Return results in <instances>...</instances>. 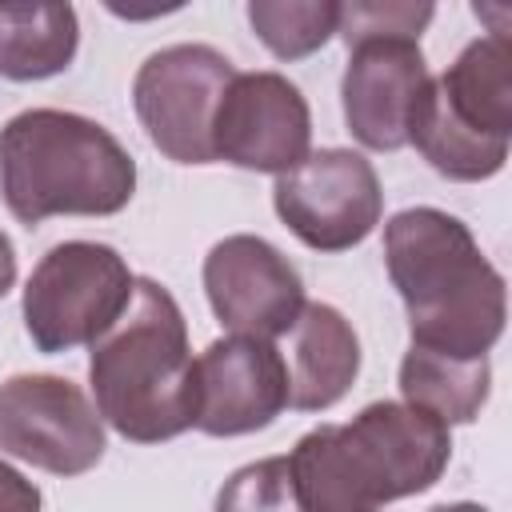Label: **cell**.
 I'll return each instance as SVG.
<instances>
[{
  "label": "cell",
  "mask_w": 512,
  "mask_h": 512,
  "mask_svg": "<svg viewBox=\"0 0 512 512\" xmlns=\"http://www.w3.org/2000/svg\"><path fill=\"white\" fill-rule=\"evenodd\" d=\"M40 504V488L28 476H20L8 460H0V512H40Z\"/></svg>",
  "instance_id": "obj_20"
},
{
  "label": "cell",
  "mask_w": 512,
  "mask_h": 512,
  "mask_svg": "<svg viewBox=\"0 0 512 512\" xmlns=\"http://www.w3.org/2000/svg\"><path fill=\"white\" fill-rule=\"evenodd\" d=\"M512 140V40L488 32L472 40L440 76H428L408 144L448 180H492Z\"/></svg>",
  "instance_id": "obj_5"
},
{
  "label": "cell",
  "mask_w": 512,
  "mask_h": 512,
  "mask_svg": "<svg viewBox=\"0 0 512 512\" xmlns=\"http://www.w3.org/2000/svg\"><path fill=\"white\" fill-rule=\"evenodd\" d=\"M272 208L300 244L316 252H348L380 224L384 188L368 156L352 148H320L276 176Z\"/></svg>",
  "instance_id": "obj_8"
},
{
  "label": "cell",
  "mask_w": 512,
  "mask_h": 512,
  "mask_svg": "<svg viewBox=\"0 0 512 512\" xmlns=\"http://www.w3.org/2000/svg\"><path fill=\"white\" fill-rule=\"evenodd\" d=\"M212 512H308V508L296 492L288 456H264L236 468L220 484Z\"/></svg>",
  "instance_id": "obj_18"
},
{
  "label": "cell",
  "mask_w": 512,
  "mask_h": 512,
  "mask_svg": "<svg viewBox=\"0 0 512 512\" xmlns=\"http://www.w3.org/2000/svg\"><path fill=\"white\" fill-rule=\"evenodd\" d=\"M492 392L488 356L456 360L428 348H408L400 360V396L404 404L436 416L440 424H472Z\"/></svg>",
  "instance_id": "obj_16"
},
{
  "label": "cell",
  "mask_w": 512,
  "mask_h": 512,
  "mask_svg": "<svg viewBox=\"0 0 512 512\" xmlns=\"http://www.w3.org/2000/svg\"><path fill=\"white\" fill-rule=\"evenodd\" d=\"M80 48V20L72 4L0 0V76L28 84L60 76Z\"/></svg>",
  "instance_id": "obj_15"
},
{
  "label": "cell",
  "mask_w": 512,
  "mask_h": 512,
  "mask_svg": "<svg viewBox=\"0 0 512 512\" xmlns=\"http://www.w3.org/2000/svg\"><path fill=\"white\" fill-rule=\"evenodd\" d=\"M428 512H488L484 504H472V500H456V504H436Z\"/></svg>",
  "instance_id": "obj_22"
},
{
  "label": "cell",
  "mask_w": 512,
  "mask_h": 512,
  "mask_svg": "<svg viewBox=\"0 0 512 512\" xmlns=\"http://www.w3.org/2000/svg\"><path fill=\"white\" fill-rule=\"evenodd\" d=\"M288 408L296 412H324L360 376V336L344 320L340 308L324 300H304L296 324L288 328Z\"/></svg>",
  "instance_id": "obj_14"
},
{
  "label": "cell",
  "mask_w": 512,
  "mask_h": 512,
  "mask_svg": "<svg viewBox=\"0 0 512 512\" xmlns=\"http://www.w3.org/2000/svg\"><path fill=\"white\" fill-rule=\"evenodd\" d=\"M136 192V160L96 120L28 108L0 128V196L20 224L48 216H116Z\"/></svg>",
  "instance_id": "obj_4"
},
{
  "label": "cell",
  "mask_w": 512,
  "mask_h": 512,
  "mask_svg": "<svg viewBox=\"0 0 512 512\" xmlns=\"http://www.w3.org/2000/svg\"><path fill=\"white\" fill-rule=\"evenodd\" d=\"M96 412L132 444H160L196 428V360L176 296L136 276L132 304L92 344Z\"/></svg>",
  "instance_id": "obj_3"
},
{
  "label": "cell",
  "mask_w": 512,
  "mask_h": 512,
  "mask_svg": "<svg viewBox=\"0 0 512 512\" xmlns=\"http://www.w3.org/2000/svg\"><path fill=\"white\" fill-rule=\"evenodd\" d=\"M288 408V368L272 340L220 336L196 360V428L248 436Z\"/></svg>",
  "instance_id": "obj_12"
},
{
  "label": "cell",
  "mask_w": 512,
  "mask_h": 512,
  "mask_svg": "<svg viewBox=\"0 0 512 512\" xmlns=\"http://www.w3.org/2000/svg\"><path fill=\"white\" fill-rule=\"evenodd\" d=\"M312 144V108L280 72H236L212 120V152L248 172H292Z\"/></svg>",
  "instance_id": "obj_10"
},
{
  "label": "cell",
  "mask_w": 512,
  "mask_h": 512,
  "mask_svg": "<svg viewBox=\"0 0 512 512\" xmlns=\"http://www.w3.org/2000/svg\"><path fill=\"white\" fill-rule=\"evenodd\" d=\"M452 460L448 424L404 404H364L348 424L304 432L288 456L308 512H380L428 492Z\"/></svg>",
  "instance_id": "obj_2"
},
{
  "label": "cell",
  "mask_w": 512,
  "mask_h": 512,
  "mask_svg": "<svg viewBox=\"0 0 512 512\" xmlns=\"http://www.w3.org/2000/svg\"><path fill=\"white\" fill-rule=\"evenodd\" d=\"M204 292L216 320L232 336L276 340L288 336L304 308V280L296 264L264 236H224L204 256Z\"/></svg>",
  "instance_id": "obj_11"
},
{
  "label": "cell",
  "mask_w": 512,
  "mask_h": 512,
  "mask_svg": "<svg viewBox=\"0 0 512 512\" xmlns=\"http://www.w3.org/2000/svg\"><path fill=\"white\" fill-rule=\"evenodd\" d=\"M136 276L112 244L64 240L40 256L24 284V328L48 356L96 344L132 304Z\"/></svg>",
  "instance_id": "obj_6"
},
{
  "label": "cell",
  "mask_w": 512,
  "mask_h": 512,
  "mask_svg": "<svg viewBox=\"0 0 512 512\" xmlns=\"http://www.w3.org/2000/svg\"><path fill=\"white\" fill-rule=\"evenodd\" d=\"M436 8L432 4H412V0H352L340 4V24L336 32L344 44L360 40H420V32L432 24Z\"/></svg>",
  "instance_id": "obj_19"
},
{
  "label": "cell",
  "mask_w": 512,
  "mask_h": 512,
  "mask_svg": "<svg viewBox=\"0 0 512 512\" xmlns=\"http://www.w3.org/2000/svg\"><path fill=\"white\" fill-rule=\"evenodd\" d=\"M0 452L52 476H80L104 456V420L80 384L20 372L0 384Z\"/></svg>",
  "instance_id": "obj_9"
},
{
  "label": "cell",
  "mask_w": 512,
  "mask_h": 512,
  "mask_svg": "<svg viewBox=\"0 0 512 512\" xmlns=\"http://www.w3.org/2000/svg\"><path fill=\"white\" fill-rule=\"evenodd\" d=\"M428 84L420 40H360L348 48L340 104L348 132L372 152L408 144V120Z\"/></svg>",
  "instance_id": "obj_13"
},
{
  "label": "cell",
  "mask_w": 512,
  "mask_h": 512,
  "mask_svg": "<svg viewBox=\"0 0 512 512\" xmlns=\"http://www.w3.org/2000/svg\"><path fill=\"white\" fill-rule=\"evenodd\" d=\"M236 68L212 44L152 52L132 80V108L148 140L176 164H212V120Z\"/></svg>",
  "instance_id": "obj_7"
},
{
  "label": "cell",
  "mask_w": 512,
  "mask_h": 512,
  "mask_svg": "<svg viewBox=\"0 0 512 512\" xmlns=\"http://www.w3.org/2000/svg\"><path fill=\"white\" fill-rule=\"evenodd\" d=\"M12 284H16V248H12V240L0 232V300L8 296Z\"/></svg>",
  "instance_id": "obj_21"
},
{
  "label": "cell",
  "mask_w": 512,
  "mask_h": 512,
  "mask_svg": "<svg viewBox=\"0 0 512 512\" xmlns=\"http://www.w3.org/2000/svg\"><path fill=\"white\" fill-rule=\"evenodd\" d=\"M248 24L276 60H304L336 36V0H252Z\"/></svg>",
  "instance_id": "obj_17"
},
{
  "label": "cell",
  "mask_w": 512,
  "mask_h": 512,
  "mask_svg": "<svg viewBox=\"0 0 512 512\" xmlns=\"http://www.w3.org/2000/svg\"><path fill=\"white\" fill-rule=\"evenodd\" d=\"M384 264L416 348L476 360L504 336L508 284L460 216L428 204L396 212L384 224Z\"/></svg>",
  "instance_id": "obj_1"
}]
</instances>
